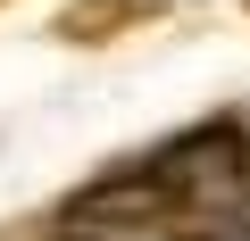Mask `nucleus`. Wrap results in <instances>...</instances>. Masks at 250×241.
Instances as JSON below:
<instances>
[{
  "label": "nucleus",
  "instance_id": "obj_2",
  "mask_svg": "<svg viewBox=\"0 0 250 241\" xmlns=\"http://www.w3.org/2000/svg\"><path fill=\"white\" fill-rule=\"evenodd\" d=\"M159 17V0H67V9L50 17L59 42H117V34H134Z\"/></svg>",
  "mask_w": 250,
  "mask_h": 241
},
{
  "label": "nucleus",
  "instance_id": "obj_3",
  "mask_svg": "<svg viewBox=\"0 0 250 241\" xmlns=\"http://www.w3.org/2000/svg\"><path fill=\"white\" fill-rule=\"evenodd\" d=\"M50 241H108V233H75V224H59V233H50Z\"/></svg>",
  "mask_w": 250,
  "mask_h": 241
},
{
  "label": "nucleus",
  "instance_id": "obj_1",
  "mask_svg": "<svg viewBox=\"0 0 250 241\" xmlns=\"http://www.w3.org/2000/svg\"><path fill=\"white\" fill-rule=\"evenodd\" d=\"M242 183H250V142H242L233 116H217V125H192V133H175V142H159L142 158H117L108 175H92L83 191H67L59 224L108 233V241L167 233V224H192V216L233 208Z\"/></svg>",
  "mask_w": 250,
  "mask_h": 241
}]
</instances>
